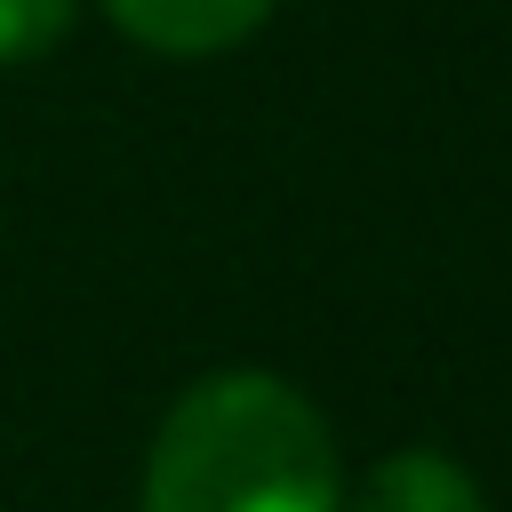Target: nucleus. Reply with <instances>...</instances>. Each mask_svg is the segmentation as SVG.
Wrapping results in <instances>:
<instances>
[{
  "label": "nucleus",
  "instance_id": "f257e3e1",
  "mask_svg": "<svg viewBox=\"0 0 512 512\" xmlns=\"http://www.w3.org/2000/svg\"><path fill=\"white\" fill-rule=\"evenodd\" d=\"M144 512H336V440L296 384L224 368L168 408Z\"/></svg>",
  "mask_w": 512,
  "mask_h": 512
},
{
  "label": "nucleus",
  "instance_id": "f03ea898",
  "mask_svg": "<svg viewBox=\"0 0 512 512\" xmlns=\"http://www.w3.org/2000/svg\"><path fill=\"white\" fill-rule=\"evenodd\" d=\"M112 24L160 56H216V48H240L272 0H104Z\"/></svg>",
  "mask_w": 512,
  "mask_h": 512
},
{
  "label": "nucleus",
  "instance_id": "7ed1b4c3",
  "mask_svg": "<svg viewBox=\"0 0 512 512\" xmlns=\"http://www.w3.org/2000/svg\"><path fill=\"white\" fill-rule=\"evenodd\" d=\"M352 512H488V504H480V488H472V472L456 456L400 448V456H384L368 472V488H360Z\"/></svg>",
  "mask_w": 512,
  "mask_h": 512
},
{
  "label": "nucleus",
  "instance_id": "20e7f679",
  "mask_svg": "<svg viewBox=\"0 0 512 512\" xmlns=\"http://www.w3.org/2000/svg\"><path fill=\"white\" fill-rule=\"evenodd\" d=\"M72 32V0H0V64H32Z\"/></svg>",
  "mask_w": 512,
  "mask_h": 512
}]
</instances>
